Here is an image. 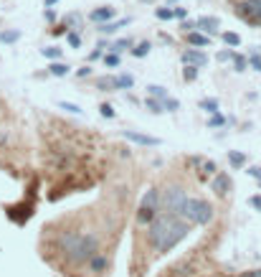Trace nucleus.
<instances>
[{
	"label": "nucleus",
	"instance_id": "6ab92c4d",
	"mask_svg": "<svg viewBox=\"0 0 261 277\" xmlns=\"http://www.w3.org/2000/svg\"><path fill=\"white\" fill-rule=\"evenodd\" d=\"M114 81H117V89H129L135 79L129 76V74H119V76H114Z\"/></svg>",
	"mask_w": 261,
	"mask_h": 277
},
{
	"label": "nucleus",
	"instance_id": "2f4dec72",
	"mask_svg": "<svg viewBox=\"0 0 261 277\" xmlns=\"http://www.w3.org/2000/svg\"><path fill=\"white\" fill-rule=\"evenodd\" d=\"M223 122H226V117H223V115H218V112H213V117L208 120V127H221Z\"/></svg>",
	"mask_w": 261,
	"mask_h": 277
},
{
	"label": "nucleus",
	"instance_id": "cd10ccee",
	"mask_svg": "<svg viewBox=\"0 0 261 277\" xmlns=\"http://www.w3.org/2000/svg\"><path fill=\"white\" fill-rule=\"evenodd\" d=\"M246 59L244 56H238V54H233V67H236V71H246Z\"/></svg>",
	"mask_w": 261,
	"mask_h": 277
},
{
	"label": "nucleus",
	"instance_id": "bb28decb",
	"mask_svg": "<svg viewBox=\"0 0 261 277\" xmlns=\"http://www.w3.org/2000/svg\"><path fill=\"white\" fill-rule=\"evenodd\" d=\"M43 56H46V59H53V61H58V59H61V49H58V46L43 49Z\"/></svg>",
	"mask_w": 261,
	"mask_h": 277
},
{
	"label": "nucleus",
	"instance_id": "603ef678",
	"mask_svg": "<svg viewBox=\"0 0 261 277\" xmlns=\"http://www.w3.org/2000/svg\"><path fill=\"white\" fill-rule=\"evenodd\" d=\"M142 3H150V0H142Z\"/></svg>",
	"mask_w": 261,
	"mask_h": 277
},
{
	"label": "nucleus",
	"instance_id": "c03bdc74",
	"mask_svg": "<svg viewBox=\"0 0 261 277\" xmlns=\"http://www.w3.org/2000/svg\"><path fill=\"white\" fill-rule=\"evenodd\" d=\"M251 206L261 211V196H254V199H251Z\"/></svg>",
	"mask_w": 261,
	"mask_h": 277
},
{
	"label": "nucleus",
	"instance_id": "de8ad7c7",
	"mask_svg": "<svg viewBox=\"0 0 261 277\" xmlns=\"http://www.w3.org/2000/svg\"><path fill=\"white\" fill-rule=\"evenodd\" d=\"M46 20H51V23H53V20H56V13H53L51 8H46Z\"/></svg>",
	"mask_w": 261,
	"mask_h": 277
},
{
	"label": "nucleus",
	"instance_id": "a19ab883",
	"mask_svg": "<svg viewBox=\"0 0 261 277\" xmlns=\"http://www.w3.org/2000/svg\"><path fill=\"white\" fill-rule=\"evenodd\" d=\"M203 170H206V173H215V163H210V160H203Z\"/></svg>",
	"mask_w": 261,
	"mask_h": 277
},
{
	"label": "nucleus",
	"instance_id": "473e14b6",
	"mask_svg": "<svg viewBox=\"0 0 261 277\" xmlns=\"http://www.w3.org/2000/svg\"><path fill=\"white\" fill-rule=\"evenodd\" d=\"M155 15H157L160 20H172V10H170V8H157Z\"/></svg>",
	"mask_w": 261,
	"mask_h": 277
},
{
	"label": "nucleus",
	"instance_id": "4468645a",
	"mask_svg": "<svg viewBox=\"0 0 261 277\" xmlns=\"http://www.w3.org/2000/svg\"><path fill=\"white\" fill-rule=\"evenodd\" d=\"M106 265H109V260H106L104 254H99V252L94 254L92 260H89V267H92L94 272H102V270H106Z\"/></svg>",
	"mask_w": 261,
	"mask_h": 277
},
{
	"label": "nucleus",
	"instance_id": "393cba45",
	"mask_svg": "<svg viewBox=\"0 0 261 277\" xmlns=\"http://www.w3.org/2000/svg\"><path fill=\"white\" fill-rule=\"evenodd\" d=\"M58 107L71 112V115H81V107H79V104H71V102H58Z\"/></svg>",
	"mask_w": 261,
	"mask_h": 277
},
{
	"label": "nucleus",
	"instance_id": "a211bd4d",
	"mask_svg": "<svg viewBox=\"0 0 261 277\" xmlns=\"http://www.w3.org/2000/svg\"><path fill=\"white\" fill-rule=\"evenodd\" d=\"M49 71H51L53 76H66V74H69V67H66V64H61V61H53L51 67H49Z\"/></svg>",
	"mask_w": 261,
	"mask_h": 277
},
{
	"label": "nucleus",
	"instance_id": "7c9ffc66",
	"mask_svg": "<svg viewBox=\"0 0 261 277\" xmlns=\"http://www.w3.org/2000/svg\"><path fill=\"white\" fill-rule=\"evenodd\" d=\"M201 107L208 110V112H218V102H215V99H203V102H201Z\"/></svg>",
	"mask_w": 261,
	"mask_h": 277
},
{
	"label": "nucleus",
	"instance_id": "0eeeda50",
	"mask_svg": "<svg viewBox=\"0 0 261 277\" xmlns=\"http://www.w3.org/2000/svg\"><path fill=\"white\" fill-rule=\"evenodd\" d=\"M183 64H190V67H206V64H208V56L198 49V51H195V49H190V51H183Z\"/></svg>",
	"mask_w": 261,
	"mask_h": 277
},
{
	"label": "nucleus",
	"instance_id": "5701e85b",
	"mask_svg": "<svg viewBox=\"0 0 261 277\" xmlns=\"http://www.w3.org/2000/svg\"><path fill=\"white\" fill-rule=\"evenodd\" d=\"M129 46H132V41H129V38H119V41H114V44H112L109 49L119 54V51H124V49H129Z\"/></svg>",
	"mask_w": 261,
	"mask_h": 277
},
{
	"label": "nucleus",
	"instance_id": "37998d69",
	"mask_svg": "<svg viewBox=\"0 0 261 277\" xmlns=\"http://www.w3.org/2000/svg\"><path fill=\"white\" fill-rule=\"evenodd\" d=\"M180 28L188 33V31H193V28H195V23H190V20H183V23H180Z\"/></svg>",
	"mask_w": 261,
	"mask_h": 277
},
{
	"label": "nucleus",
	"instance_id": "6e6552de",
	"mask_svg": "<svg viewBox=\"0 0 261 277\" xmlns=\"http://www.w3.org/2000/svg\"><path fill=\"white\" fill-rule=\"evenodd\" d=\"M195 28H201V31H206L208 36H213V33H218L221 23H218V18H208V15H201L198 20H195Z\"/></svg>",
	"mask_w": 261,
	"mask_h": 277
},
{
	"label": "nucleus",
	"instance_id": "a18cd8bd",
	"mask_svg": "<svg viewBox=\"0 0 261 277\" xmlns=\"http://www.w3.org/2000/svg\"><path fill=\"white\" fill-rule=\"evenodd\" d=\"M241 277H261V270H251V272H244Z\"/></svg>",
	"mask_w": 261,
	"mask_h": 277
},
{
	"label": "nucleus",
	"instance_id": "ddd939ff",
	"mask_svg": "<svg viewBox=\"0 0 261 277\" xmlns=\"http://www.w3.org/2000/svg\"><path fill=\"white\" fill-rule=\"evenodd\" d=\"M97 89H102V92H117L114 76H99V79H97Z\"/></svg>",
	"mask_w": 261,
	"mask_h": 277
},
{
	"label": "nucleus",
	"instance_id": "c756f323",
	"mask_svg": "<svg viewBox=\"0 0 261 277\" xmlns=\"http://www.w3.org/2000/svg\"><path fill=\"white\" fill-rule=\"evenodd\" d=\"M162 107H165V110H170V112H175V110H180V102L165 97V99H162Z\"/></svg>",
	"mask_w": 261,
	"mask_h": 277
},
{
	"label": "nucleus",
	"instance_id": "39448f33",
	"mask_svg": "<svg viewBox=\"0 0 261 277\" xmlns=\"http://www.w3.org/2000/svg\"><path fill=\"white\" fill-rule=\"evenodd\" d=\"M157 208H160V194H157V188H150L147 194L142 196V201H140L137 224H150L152 219L157 216Z\"/></svg>",
	"mask_w": 261,
	"mask_h": 277
},
{
	"label": "nucleus",
	"instance_id": "72a5a7b5",
	"mask_svg": "<svg viewBox=\"0 0 261 277\" xmlns=\"http://www.w3.org/2000/svg\"><path fill=\"white\" fill-rule=\"evenodd\" d=\"M66 38H69V46H74V49H79V46H81V36H79V33H74V31H71Z\"/></svg>",
	"mask_w": 261,
	"mask_h": 277
},
{
	"label": "nucleus",
	"instance_id": "58836bf2",
	"mask_svg": "<svg viewBox=\"0 0 261 277\" xmlns=\"http://www.w3.org/2000/svg\"><path fill=\"white\" fill-rule=\"evenodd\" d=\"M249 176H251V178H256V181H261V168H259V165L249 168Z\"/></svg>",
	"mask_w": 261,
	"mask_h": 277
},
{
	"label": "nucleus",
	"instance_id": "4be33fe9",
	"mask_svg": "<svg viewBox=\"0 0 261 277\" xmlns=\"http://www.w3.org/2000/svg\"><path fill=\"white\" fill-rule=\"evenodd\" d=\"M228 163H231L233 168H241V165L246 163V155H244V153H228Z\"/></svg>",
	"mask_w": 261,
	"mask_h": 277
},
{
	"label": "nucleus",
	"instance_id": "20e7f679",
	"mask_svg": "<svg viewBox=\"0 0 261 277\" xmlns=\"http://www.w3.org/2000/svg\"><path fill=\"white\" fill-rule=\"evenodd\" d=\"M185 201H188V196H185V191H183L180 186H170V188H165V194L160 196V206H162V211H165V214H175V216H183Z\"/></svg>",
	"mask_w": 261,
	"mask_h": 277
},
{
	"label": "nucleus",
	"instance_id": "f3484780",
	"mask_svg": "<svg viewBox=\"0 0 261 277\" xmlns=\"http://www.w3.org/2000/svg\"><path fill=\"white\" fill-rule=\"evenodd\" d=\"M150 49H152V46H150V41H140V44L132 49V56H135V59H142V56L150 54Z\"/></svg>",
	"mask_w": 261,
	"mask_h": 277
},
{
	"label": "nucleus",
	"instance_id": "ea45409f",
	"mask_svg": "<svg viewBox=\"0 0 261 277\" xmlns=\"http://www.w3.org/2000/svg\"><path fill=\"white\" fill-rule=\"evenodd\" d=\"M51 33H53V36H63V33H66V23H63V26H53Z\"/></svg>",
	"mask_w": 261,
	"mask_h": 277
},
{
	"label": "nucleus",
	"instance_id": "f257e3e1",
	"mask_svg": "<svg viewBox=\"0 0 261 277\" xmlns=\"http://www.w3.org/2000/svg\"><path fill=\"white\" fill-rule=\"evenodd\" d=\"M147 226H150L147 242L152 244V249H155L157 254L170 252L178 242H183L188 237V231H190V226L180 216H175V214H160V216L152 219Z\"/></svg>",
	"mask_w": 261,
	"mask_h": 277
},
{
	"label": "nucleus",
	"instance_id": "9b49d317",
	"mask_svg": "<svg viewBox=\"0 0 261 277\" xmlns=\"http://www.w3.org/2000/svg\"><path fill=\"white\" fill-rule=\"evenodd\" d=\"M122 135L132 142H140V145H160L157 138H150V135H142V133H135V130H124Z\"/></svg>",
	"mask_w": 261,
	"mask_h": 277
},
{
	"label": "nucleus",
	"instance_id": "3c124183",
	"mask_svg": "<svg viewBox=\"0 0 261 277\" xmlns=\"http://www.w3.org/2000/svg\"><path fill=\"white\" fill-rule=\"evenodd\" d=\"M167 3H170V5H172V3H178V0H167Z\"/></svg>",
	"mask_w": 261,
	"mask_h": 277
},
{
	"label": "nucleus",
	"instance_id": "f8f14e48",
	"mask_svg": "<svg viewBox=\"0 0 261 277\" xmlns=\"http://www.w3.org/2000/svg\"><path fill=\"white\" fill-rule=\"evenodd\" d=\"M188 44L190 46H208L210 44V38L206 36V33H201V31H188Z\"/></svg>",
	"mask_w": 261,
	"mask_h": 277
},
{
	"label": "nucleus",
	"instance_id": "9d476101",
	"mask_svg": "<svg viewBox=\"0 0 261 277\" xmlns=\"http://www.w3.org/2000/svg\"><path fill=\"white\" fill-rule=\"evenodd\" d=\"M117 15V10L114 8H109V5H104V8H94L92 10V20H94V23H106V20H112Z\"/></svg>",
	"mask_w": 261,
	"mask_h": 277
},
{
	"label": "nucleus",
	"instance_id": "412c9836",
	"mask_svg": "<svg viewBox=\"0 0 261 277\" xmlns=\"http://www.w3.org/2000/svg\"><path fill=\"white\" fill-rule=\"evenodd\" d=\"M147 107H150V112H155V115L165 112V107H162V99H155V97H150V99H147Z\"/></svg>",
	"mask_w": 261,
	"mask_h": 277
},
{
	"label": "nucleus",
	"instance_id": "f03ea898",
	"mask_svg": "<svg viewBox=\"0 0 261 277\" xmlns=\"http://www.w3.org/2000/svg\"><path fill=\"white\" fill-rule=\"evenodd\" d=\"M58 244H61L63 257H66L71 265L89 262L99 252V239L94 237V234H86V231H66Z\"/></svg>",
	"mask_w": 261,
	"mask_h": 277
},
{
	"label": "nucleus",
	"instance_id": "8fccbe9b",
	"mask_svg": "<svg viewBox=\"0 0 261 277\" xmlns=\"http://www.w3.org/2000/svg\"><path fill=\"white\" fill-rule=\"evenodd\" d=\"M58 0H46V8H51V5H56Z\"/></svg>",
	"mask_w": 261,
	"mask_h": 277
},
{
	"label": "nucleus",
	"instance_id": "49530a36",
	"mask_svg": "<svg viewBox=\"0 0 261 277\" xmlns=\"http://www.w3.org/2000/svg\"><path fill=\"white\" fill-rule=\"evenodd\" d=\"M89 74H92V69H89V67H84V69H79V71H76V76H89Z\"/></svg>",
	"mask_w": 261,
	"mask_h": 277
},
{
	"label": "nucleus",
	"instance_id": "09e8293b",
	"mask_svg": "<svg viewBox=\"0 0 261 277\" xmlns=\"http://www.w3.org/2000/svg\"><path fill=\"white\" fill-rule=\"evenodd\" d=\"M97 59H102V51H99V49H97V51H92V54H89V61H97Z\"/></svg>",
	"mask_w": 261,
	"mask_h": 277
},
{
	"label": "nucleus",
	"instance_id": "a878e982",
	"mask_svg": "<svg viewBox=\"0 0 261 277\" xmlns=\"http://www.w3.org/2000/svg\"><path fill=\"white\" fill-rule=\"evenodd\" d=\"M119 61H122V59H119L117 51H112V54H106V56H104V64H106V67H119Z\"/></svg>",
	"mask_w": 261,
	"mask_h": 277
},
{
	"label": "nucleus",
	"instance_id": "b1692460",
	"mask_svg": "<svg viewBox=\"0 0 261 277\" xmlns=\"http://www.w3.org/2000/svg\"><path fill=\"white\" fill-rule=\"evenodd\" d=\"M150 97H157V99H165L167 97V92H165V87H157V84H150Z\"/></svg>",
	"mask_w": 261,
	"mask_h": 277
},
{
	"label": "nucleus",
	"instance_id": "dca6fc26",
	"mask_svg": "<svg viewBox=\"0 0 261 277\" xmlns=\"http://www.w3.org/2000/svg\"><path fill=\"white\" fill-rule=\"evenodd\" d=\"M221 38H223V44H226V46H233V49H236L238 44H241V36L233 33V31H223V33H221Z\"/></svg>",
	"mask_w": 261,
	"mask_h": 277
},
{
	"label": "nucleus",
	"instance_id": "f704fd0d",
	"mask_svg": "<svg viewBox=\"0 0 261 277\" xmlns=\"http://www.w3.org/2000/svg\"><path fill=\"white\" fill-rule=\"evenodd\" d=\"M249 64H251L256 71H261V56H259V54H251V56H249Z\"/></svg>",
	"mask_w": 261,
	"mask_h": 277
},
{
	"label": "nucleus",
	"instance_id": "c85d7f7f",
	"mask_svg": "<svg viewBox=\"0 0 261 277\" xmlns=\"http://www.w3.org/2000/svg\"><path fill=\"white\" fill-rule=\"evenodd\" d=\"M185 81H193L195 76H198V67H190V64H185V71H183Z\"/></svg>",
	"mask_w": 261,
	"mask_h": 277
},
{
	"label": "nucleus",
	"instance_id": "2eb2a0df",
	"mask_svg": "<svg viewBox=\"0 0 261 277\" xmlns=\"http://www.w3.org/2000/svg\"><path fill=\"white\" fill-rule=\"evenodd\" d=\"M129 23V18H122V20H117V23H109V20H106V23H102V33H114L117 28H122V26H127Z\"/></svg>",
	"mask_w": 261,
	"mask_h": 277
},
{
	"label": "nucleus",
	"instance_id": "423d86ee",
	"mask_svg": "<svg viewBox=\"0 0 261 277\" xmlns=\"http://www.w3.org/2000/svg\"><path fill=\"white\" fill-rule=\"evenodd\" d=\"M233 13L246 20L249 26H261V0H241V3H236Z\"/></svg>",
	"mask_w": 261,
	"mask_h": 277
},
{
	"label": "nucleus",
	"instance_id": "7ed1b4c3",
	"mask_svg": "<svg viewBox=\"0 0 261 277\" xmlns=\"http://www.w3.org/2000/svg\"><path fill=\"white\" fill-rule=\"evenodd\" d=\"M183 216L190 224L203 226V224H208L213 219V206L208 201H203V199H188L185 201V208H183Z\"/></svg>",
	"mask_w": 261,
	"mask_h": 277
},
{
	"label": "nucleus",
	"instance_id": "aec40b11",
	"mask_svg": "<svg viewBox=\"0 0 261 277\" xmlns=\"http://www.w3.org/2000/svg\"><path fill=\"white\" fill-rule=\"evenodd\" d=\"M18 38H20V31H3L0 33V41H3V44H15Z\"/></svg>",
	"mask_w": 261,
	"mask_h": 277
},
{
	"label": "nucleus",
	"instance_id": "e433bc0d",
	"mask_svg": "<svg viewBox=\"0 0 261 277\" xmlns=\"http://www.w3.org/2000/svg\"><path fill=\"white\" fill-rule=\"evenodd\" d=\"M172 18L185 20V18H188V10H185V8H172Z\"/></svg>",
	"mask_w": 261,
	"mask_h": 277
},
{
	"label": "nucleus",
	"instance_id": "c9c22d12",
	"mask_svg": "<svg viewBox=\"0 0 261 277\" xmlns=\"http://www.w3.org/2000/svg\"><path fill=\"white\" fill-rule=\"evenodd\" d=\"M99 112H102L104 117H114V107H112V104H102Z\"/></svg>",
	"mask_w": 261,
	"mask_h": 277
},
{
	"label": "nucleus",
	"instance_id": "4c0bfd02",
	"mask_svg": "<svg viewBox=\"0 0 261 277\" xmlns=\"http://www.w3.org/2000/svg\"><path fill=\"white\" fill-rule=\"evenodd\" d=\"M79 20H81V18H79L76 13H69V15H66V26H74V23L79 26Z\"/></svg>",
	"mask_w": 261,
	"mask_h": 277
},
{
	"label": "nucleus",
	"instance_id": "79ce46f5",
	"mask_svg": "<svg viewBox=\"0 0 261 277\" xmlns=\"http://www.w3.org/2000/svg\"><path fill=\"white\" fill-rule=\"evenodd\" d=\"M231 59H233L231 51H221V54H218V61H231Z\"/></svg>",
	"mask_w": 261,
	"mask_h": 277
},
{
	"label": "nucleus",
	"instance_id": "1a4fd4ad",
	"mask_svg": "<svg viewBox=\"0 0 261 277\" xmlns=\"http://www.w3.org/2000/svg\"><path fill=\"white\" fill-rule=\"evenodd\" d=\"M231 176L228 173H218V176H215L213 178V191H215V194H218V196H226L228 194V191H231Z\"/></svg>",
	"mask_w": 261,
	"mask_h": 277
}]
</instances>
